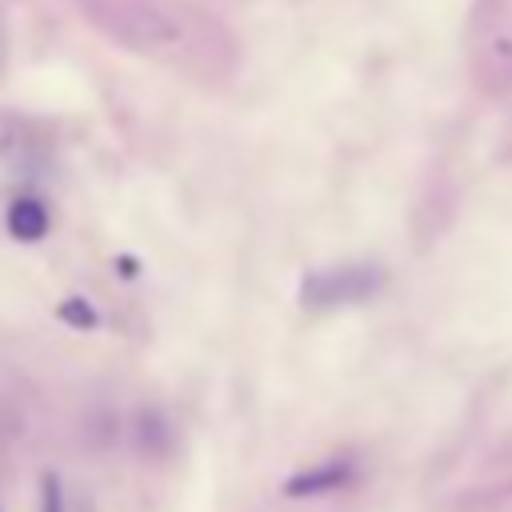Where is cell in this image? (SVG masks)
Segmentation results:
<instances>
[{"mask_svg": "<svg viewBox=\"0 0 512 512\" xmlns=\"http://www.w3.org/2000/svg\"><path fill=\"white\" fill-rule=\"evenodd\" d=\"M84 8L100 32L128 48L152 52L180 40L176 16H168V8H160L156 0H84Z\"/></svg>", "mask_w": 512, "mask_h": 512, "instance_id": "6da1fadb", "label": "cell"}, {"mask_svg": "<svg viewBox=\"0 0 512 512\" xmlns=\"http://www.w3.org/2000/svg\"><path fill=\"white\" fill-rule=\"evenodd\" d=\"M380 284H384L380 268H372V264H340V268H324V272L304 276L300 300H304V308H340V304L368 300Z\"/></svg>", "mask_w": 512, "mask_h": 512, "instance_id": "7a4b0ae2", "label": "cell"}, {"mask_svg": "<svg viewBox=\"0 0 512 512\" xmlns=\"http://www.w3.org/2000/svg\"><path fill=\"white\" fill-rule=\"evenodd\" d=\"M348 480H352V464H348V460H332V464H324V468L296 472V476L284 484V492H288V496H316V492H332V488H340V484H348Z\"/></svg>", "mask_w": 512, "mask_h": 512, "instance_id": "3957f363", "label": "cell"}, {"mask_svg": "<svg viewBox=\"0 0 512 512\" xmlns=\"http://www.w3.org/2000/svg\"><path fill=\"white\" fill-rule=\"evenodd\" d=\"M4 220H8V232H12L16 240H40V236L48 232V212H44V204H40L36 196L12 200Z\"/></svg>", "mask_w": 512, "mask_h": 512, "instance_id": "277c9868", "label": "cell"}, {"mask_svg": "<svg viewBox=\"0 0 512 512\" xmlns=\"http://www.w3.org/2000/svg\"><path fill=\"white\" fill-rule=\"evenodd\" d=\"M40 512H64V488L52 472H44L40 480Z\"/></svg>", "mask_w": 512, "mask_h": 512, "instance_id": "5b68a950", "label": "cell"}, {"mask_svg": "<svg viewBox=\"0 0 512 512\" xmlns=\"http://www.w3.org/2000/svg\"><path fill=\"white\" fill-rule=\"evenodd\" d=\"M60 316H64L68 324H76V328H92V324H96V312H92L84 300H64V304H60Z\"/></svg>", "mask_w": 512, "mask_h": 512, "instance_id": "8992f818", "label": "cell"}]
</instances>
